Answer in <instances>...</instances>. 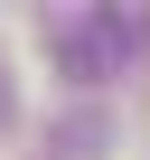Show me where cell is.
<instances>
[{"mask_svg":"<svg viewBox=\"0 0 150 160\" xmlns=\"http://www.w3.org/2000/svg\"><path fill=\"white\" fill-rule=\"evenodd\" d=\"M47 47H56L66 75L94 85V75H113V66H131L150 47V10H122V0H113V10H56L47 19Z\"/></svg>","mask_w":150,"mask_h":160,"instance_id":"cell-1","label":"cell"},{"mask_svg":"<svg viewBox=\"0 0 150 160\" xmlns=\"http://www.w3.org/2000/svg\"><path fill=\"white\" fill-rule=\"evenodd\" d=\"M0 122H10V75H0Z\"/></svg>","mask_w":150,"mask_h":160,"instance_id":"cell-2","label":"cell"}]
</instances>
